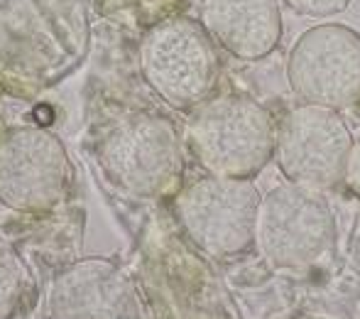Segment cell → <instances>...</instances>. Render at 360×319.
<instances>
[{"label":"cell","instance_id":"1","mask_svg":"<svg viewBox=\"0 0 360 319\" xmlns=\"http://www.w3.org/2000/svg\"><path fill=\"white\" fill-rule=\"evenodd\" d=\"M277 128L270 111L248 96H218L196 106L186 145L209 175L250 180L275 158Z\"/></svg>","mask_w":360,"mask_h":319},{"label":"cell","instance_id":"2","mask_svg":"<svg viewBox=\"0 0 360 319\" xmlns=\"http://www.w3.org/2000/svg\"><path fill=\"white\" fill-rule=\"evenodd\" d=\"M140 67L147 84L169 106L196 108L209 101L218 81L216 42L201 23L165 20L140 42Z\"/></svg>","mask_w":360,"mask_h":319},{"label":"cell","instance_id":"3","mask_svg":"<svg viewBox=\"0 0 360 319\" xmlns=\"http://www.w3.org/2000/svg\"><path fill=\"white\" fill-rule=\"evenodd\" d=\"M105 175L140 199H157L174 192L184 170V153L176 130L167 120L133 113L115 120L101 140Z\"/></svg>","mask_w":360,"mask_h":319},{"label":"cell","instance_id":"4","mask_svg":"<svg viewBox=\"0 0 360 319\" xmlns=\"http://www.w3.org/2000/svg\"><path fill=\"white\" fill-rule=\"evenodd\" d=\"M255 246L277 268H309L336 246V219L316 189L280 184L267 192L257 209Z\"/></svg>","mask_w":360,"mask_h":319},{"label":"cell","instance_id":"5","mask_svg":"<svg viewBox=\"0 0 360 319\" xmlns=\"http://www.w3.org/2000/svg\"><path fill=\"white\" fill-rule=\"evenodd\" d=\"M260 201V192L250 180L209 175L179 192L176 216L201 251L228 258L255 243Z\"/></svg>","mask_w":360,"mask_h":319},{"label":"cell","instance_id":"6","mask_svg":"<svg viewBox=\"0 0 360 319\" xmlns=\"http://www.w3.org/2000/svg\"><path fill=\"white\" fill-rule=\"evenodd\" d=\"M287 81L294 96L333 111L360 101V32L341 23L304 30L287 57Z\"/></svg>","mask_w":360,"mask_h":319},{"label":"cell","instance_id":"7","mask_svg":"<svg viewBox=\"0 0 360 319\" xmlns=\"http://www.w3.org/2000/svg\"><path fill=\"white\" fill-rule=\"evenodd\" d=\"M353 135L338 111L302 104L277 128L275 160L289 184L331 189L346 175Z\"/></svg>","mask_w":360,"mask_h":319},{"label":"cell","instance_id":"8","mask_svg":"<svg viewBox=\"0 0 360 319\" xmlns=\"http://www.w3.org/2000/svg\"><path fill=\"white\" fill-rule=\"evenodd\" d=\"M69 187V155L42 128H13L0 138V201L22 214L49 211Z\"/></svg>","mask_w":360,"mask_h":319},{"label":"cell","instance_id":"9","mask_svg":"<svg viewBox=\"0 0 360 319\" xmlns=\"http://www.w3.org/2000/svg\"><path fill=\"white\" fill-rule=\"evenodd\" d=\"M52 319H143L130 277L115 263L86 258L54 280Z\"/></svg>","mask_w":360,"mask_h":319},{"label":"cell","instance_id":"10","mask_svg":"<svg viewBox=\"0 0 360 319\" xmlns=\"http://www.w3.org/2000/svg\"><path fill=\"white\" fill-rule=\"evenodd\" d=\"M201 25L231 57L257 62L282 39L280 0H201Z\"/></svg>","mask_w":360,"mask_h":319},{"label":"cell","instance_id":"11","mask_svg":"<svg viewBox=\"0 0 360 319\" xmlns=\"http://www.w3.org/2000/svg\"><path fill=\"white\" fill-rule=\"evenodd\" d=\"M292 13L302 15L309 20H326L333 15L343 13L351 0H282Z\"/></svg>","mask_w":360,"mask_h":319},{"label":"cell","instance_id":"12","mask_svg":"<svg viewBox=\"0 0 360 319\" xmlns=\"http://www.w3.org/2000/svg\"><path fill=\"white\" fill-rule=\"evenodd\" d=\"M20 300V280L8 265H0V319H10Z\"/></svg>","mask_w":360,"mask_h":319},{"label":"cell","instance_id":"13","mask_svg":"<svg viewBox=\"0 0 360 319\" xmlns=\"http://www.w3.org/2000/svg\"><path fill=\"white\" fill-rule=\"evenodd\" d=\"M343 180H346V184L360 196V138H353V148H351V155H348Z\"/></svg>","mask_w":360,"mask_h":319},{"label":"cell","instance_id":"14","mask_svg":"<svg viewBox=\"0 0 360 319\" xmlns=\"http://www.w3.org/2000/svg\"><path fill=\"white\" fill-rule=\"evenodd\" d=\"M309 319H323V317H309Z\"/></svg>","mask_w":360,"mask_h":319}]
</instances>
